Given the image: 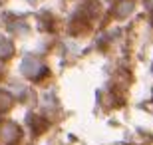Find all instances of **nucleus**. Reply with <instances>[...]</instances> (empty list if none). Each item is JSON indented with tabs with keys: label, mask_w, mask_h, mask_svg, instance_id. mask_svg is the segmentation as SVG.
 <instances>
[{
	"label": "nucleus",
	"mask_w": 153,
	"mask_h": 145,
	"mask_svg": "<svg viewBox=\"0 0 153 145\" xmlns=\"http://www.w3.org/2000/svg\"><path fill=\"white\" fill-rule=\"evenodd\" d=\"M22 72L26 74V76H36V74L42 72V66H40L34 58H26L24 64H22Z\"/></svg>",
	"instance_id": "obj_1"
},
{
	"label": "nucleus",
	"mask_w": 153,
	"mask_h": 145,
	"mask_svg": "<svg viewBox=\"0 0 153 145\" xmlns=\"http://www.w3.org/2000/svg\"><path fill=\"white\" fill-rule=\"evenodd\" d=\"M14 52V48H12V44L8 42V40H0V58H8Z\"/></svg>",
	"instance_id": "obj_2"
}]
</instances>
